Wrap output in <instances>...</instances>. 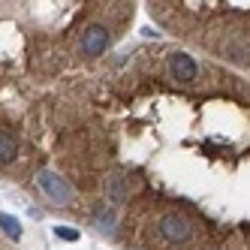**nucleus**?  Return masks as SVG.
Segmentation results:
<instances>
[{"instance_id":"6e6552de","label":"nucleus","mask_w":250,"mask_h":250,"mask_svg":"<svg viewBox=\"0 0 250 250\" xmlns=\"http://www.w3.org/2000/svg\"><path fill=\"white\" fill-rule=\"evenodd\" d=\"M97 229H103V232H109V235H112V232H115V214L112 211H97Z\"/></svg>"},{"instance_id":"7ed1b4c3","label":"nucleus","mask_w":250,"mask_h":250,"mask_svg":"<svg viewBox=\"0 0 250 250\" xmlns=\"http://www.w3.org/2000/svg\"><path fill=\"white\" fill-rule=\"evenodd\" d=\"M37 184L42 187V193L48 196L51 202H58V205H69V199H73V190H69V184L63 181L61 175H55V172H40L37 175Z\"/></svg>"},{"instance_id":"423d86ee","label":"nucleus","mask_w":250,"mask_h":250,"mask_svg":"<svg viewBox=\"0 0 250 250\" xmlns=\"http://www.w3.org/2000/svg\"><path fill=\"white\" fill-rule=\"evenodd\" d=\"M15 157H19V142L9 133H0V166H9Z\"/></svg>"},{"instance_id":"20e7f679","label":"nucleus","mask_w":250,"mask_h":250,"mask_svg":"<svg viewBox=\"0 0 250 250\" xmlns=\"http://www.w3.org/2000/svg\"><path fill=\"white\" fill-rule=\"evenodd\" d=\"M109 27H103V24H91V27H84V33H82V42H79V48H82V55L84 58H100L105 48H109Z\"/></svg>"},{"instance_id":"39448f33","label":"nucleus","mask_w":250,"mask_h":250,"mask_svg":"<svg viewBox=\"0 0 250 250\" xmlns=\"http://www.w3.org/2000/svg\"><path fill=\"white\" fill-rule=\"evenodd\" d=\"M103 193H105V199H112V202H127L130 199V181H127V175L109 172V175H105V181H103Z\"/></svg>"},{"instance_id":"1a4fd4ad","label":"nucleus","mask_w":250,"mask_h":250,"mask_svg":"<svg viewBox=\"0 0 250 250\" xmlns=\"http://www.w3.org/2000/svg\"><path fill=\"white\" fill-rule=\"evenodd\" d=\"M55 235L63 238V241H79V232H76V229H63V226H58V229H55Z\"/></svg>"},{"instance_id":"0eeeda50","label":"nucleus","mask_w":250,"mask_h":250,"mask_svg":"<svg viewBox=\"0 0 250 250\" xmlns=\"http://www.w3.org/2000/svg\"><path fill=\"white\" fill-rule=\"evenodd\" d=\"M0 229H3L12 241L21 238V226H19V220H15V217H9V214H0Z\"/></svg>"},{"instance_id":"f257e3e1","label":"nucleus","mask_w":250,"mask_h":250,"mask_svg":"<svg viewBox=\"0 0 250 250\" xmlns=\"http://www.w3.org/2000/svg\"><path fill=\"white\" fill-rule=\"evenodd\" d=\"M157 235L163 244H172V247L187 244L193 238V220L181 211H166L157 217Z\"/></svg>"},{"instance_id":"f03ea898","label":"nucleus","mask_w":250,"mask_h":250,"mask_svg":"<svg viewBox=\"0 0 250 250\" xmlns=\"http://www.w3.org/2000/svg\"><path fill=\"white\" fill-rule=\"evenodd\" d=\"M166 66H169V79L181 82V84H193L196 79H199V73H202L199 63H196L190 55H184V51H172Z\"/></svg>"}]
</instances>
